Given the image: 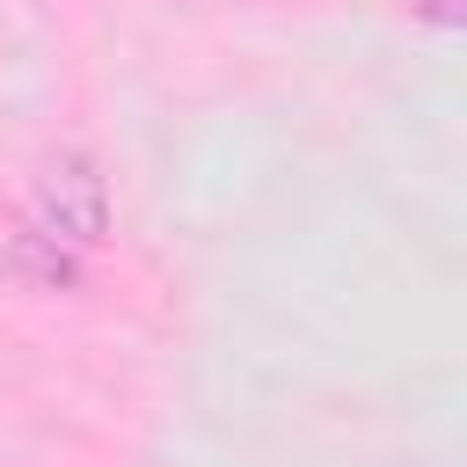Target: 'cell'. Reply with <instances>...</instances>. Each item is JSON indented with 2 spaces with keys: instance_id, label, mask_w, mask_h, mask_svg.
<instances>
[{
  "instance_id": "7a4b0ae2",
  "label": "cell",
  "mask_w": 467,
  "mask_h": 467,
  "mask_svg": "<svg viewBox=\"0 0 467 467\" xmlns=\"http://www.w3.org/2000/svg\"><path fill=\"white\" fill-rule=\"evenodd\" d=\"M15 270L29 277V285H44V292H66L73 277H80V255L73 248H58V241H44V234H15Z\"/></svg>"
},
{
  "instance_id": "6da1fadb",
  "label": "cell",
  "mask_w": 467,
  "mask_h": 467,
  "mask_svg": "<svg viewBox=\"0 0 467 467\" xmlns=\"http://www.w3.org/2000/svg\"><path fill=\"white\" fill-rule=\"evenodd\" d=\"M29 234H44V241H58V248H95L102 234H109V190H102V175H95V161H80V153H58L44 175H36V190H29V219H22Z\"/></svg>"
}]
</instances>
